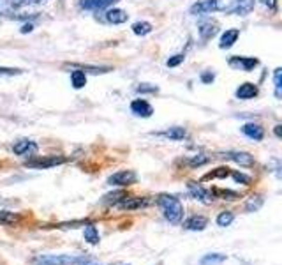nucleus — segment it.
Returning a JSON list of instances; mask_svg holds the SVG:
<instances>
[{
    "label": "nucleus",
    "mask_w": 282,
    "mask_h": 265,
    "mask_svg": "<svg viewBox=\"0 0 282 265\" xmlns=\"http://www.w3.org/2000/svg\"><path fill=\"white\" fill-rule=\"evenodd\" d=\"M160 211L164 214V218L168 219L171 225H180L182 219H184V207L178 198L171 196V194H162L157 200Z\"/></svg>",
    "instance_id": "obj_1"
},
{
    "label": "nucleus",
    "mask_w": 282,
    "mask_h": 265,
    "mask_svg": "<svg viewBox=\"0 0 282 265\" xmlns=\"http://www.w3.org/2000/svg\"><path fill=\"white\" fill-rule=\"evenodd\" d=\"M90 257L85 255H42L34 260L35 265H85Z\"/></svg>",
    "instance_id": "obj_2"
},
{
    "label": "nucleus",
    "mask_w": 282,
    "mask_h": 265,
    "mask_svg": "<svg viewBox=\"0 0 282 265\" xmlns=\"http://www.w3.org/2000/svg\"><path fill=\"white\" fill-rule=\"evenodd\" d=\"M138 181V175L131 170H122V172H117L108 179V184L110 186H131Z\"/></svg>",
    "instance_id": "obj_3"
},
{
    "label": "nucleus",
    "mask_w": 282,
    "mask_h": 265,
    "mask_svg": "<svg viewBox=\"0 0 282 265\" xmlns=\"http://www.w3.org/2000/svg\"><path fill=\"white\" fill-rule=\"evenodd\" d=\"M217 9H219V2H217V0H199V2H196V4L190 7V14L201 16V14L214 13Z\"/></svg>",
    "instance_id": "obj_4"
},
{
    "label": "nucleus",
    "mask_w": 282,
    "mask_h": 265,
    "mask_svg": "<svg viewBox=\"0 0 282 265\" xmlns=\"http://www.w3.org/2000/svg\"><path fill=\"white\" fill-rule=\"evenodd\" d=\"M63 157H35V159L27 161V166L30 168H51V166H57V164L63 163Z\"/></svg>",
    "instance_id": "obj_5"
},
{
    "label": "nucleus",
    "mask_w": 282,
    "mask_h": 265,
    "mask_svg": "<svg viewBox=\"0 0 282 265\" xmlns=\"http://www.w3.org/2000/svg\"><path fill=\"white\" fill-rule=\"evenodd\" d=\"M229 66L235 69H242V71H251L257 66V59H254V57H231Z\"/></svg>",
    "instance_id": "obj_6"
},
{
    "label": "nucleus",
    "mask_w": 282,
    "mask_h": 265,
    "mask_svg": "<svg viewBox=\"0 0 282 265\" xmlns=\"http://www.w3.org/2000/svg\"><path fill=\"white\" fill-rule=\"evenodd\" d=\"M13 151L18 156H32L37 152V143L30 142V140H20L13 145Z\"/></svg>",
    "instance_id": "obj_7"
},
{
    "label": "nucleus",
    "mask_w": 282,
    "mask_h": 265,
    "mask_svg": "<svg viewBox=\"0 0 282 265\" xmlns=\"http://www.w3.org/2000/svg\"><path fill=\"white\" fill-rule=\"evenodd\" d=\"M189 193L192 194L196 200H199L201 203H212V200H214V194L208 193L207 189H203L201 186L194 184V182H189Z\"/></svg>",
    "instance_id": "obj_8"
},
{
    "label": "nucleus",
    "mask_w": 282,
    "mask_h": 265,
    "mask_svg": "<svg viewBox=\"0 0 282 265\" xmlns=\"http://www.w3.org/2000/svg\"><path fill=\"white\" fill-rule=\"evenodd\" d=\"M150 205V200L148 198H125L124 202L118 203L120 209H125V211H136V209H143V207Z\"/></svg>",
    "instance_id": "obj_9"
},
{
    "label": "nucleus",
    "mask_w": 282,
    "mask_h": 265,
    "mask_svg": "<svg viewBox=\"0 0 282 265\" xmlns=\"http://www.w3.org/2000/svg\"><path fill=\"white\" fill-rule=\"evenodd\" d=\"M131 112L138 117H150L154 114V108L145 99H134L131 103Z\"/></svg>",
    "instance_id": "obj_10"
},
{
    "label": "nucleus",
    "mask_w": 282,
    "mask_h": 265,
    "mask_svg": "<svg viewBox=\"0 0 282 265\" xmlns=\"http://www.w3.org/2000/svg\"><path fill=\"white\" fill-rule=\"evenodd\" d=\"M242 133H244L247 138L254 140V142H261L263 136H265V129H263L259 124H245L242 127Z\"/></svg>",
    "instance_id": "obj_11"
},
{
    "label": "nucleus",
    "mask_w": 282,
    "mask_h": 265,
    "mask_svg": "<svg viewBox=\"0 0 282 265\" xmlns=\"http://www.w3.org/2000/svg\"><path fill=\"white\" fill-rule=\"evenodd\" d=\"M217 29H219L217 21H203L198 30H199V36H201L203 41H208V39H212L215 34H217Z\"/></svg>",
    "instance_id": "obj_12"
},
{
    "label": "nucleus",
    "mask_w": 282,
    "mask_h": 265,
    "mask_svg": "<svg viewBox=\"0 0 282 265\" xmlns=\"http://www.w3.org/2000/svg\"><path fill=\"white\" fill-rule=\"evenodd\" d=\"M254 4H256L254 0H236V4L233 5L229 11L238 14V16H247V14L254 9Z\"/></svg>",
    "instance_id": "obj_13"
},
{
    "label": "nucleus",
    "mask_w": 282,
    "mask_h": 265,
    "mask_svg": "<svg viewBox=\"0 0 282 265\" xmlns=\"http://www.w3.org/2000/svg\"><path fill=\"white\" fill-rule=\"evenodd\" d=\"M207 225H208L207 218H203V216H190L186 223H184V227L190 231H201L207 228Z\"/></svg>",
    "instance_id": "obj_14"
},
{
    "label": "nucleus",
    "mask_w": 282,
    "mask_h": 265,
    "mask_svg": "<svg viewBox=\"0 0 282 265\" xmlns=\"http://www.w3.org/2000/svg\"><path fill=\"white\" fill-rule=\"evenodd\" d=\"M224 157H229L235 163H238L240 166H252L254 164V157L249 154V152H229Z\"/></svg>",
    "instance_id": "obj_15"
},
{
    "label": "nucleus",
    "mask_w": 282,
    "mask_h": 265,
    "mask_svg": "<svg viewBox=\"0 0 282 265\" xmlns=\"http://www.w3.org/2000/svg\"><path fill=\"white\" fill-rule=\"evenodd\" d=\"M257 96V87L254 83H242L236 88V97L238 99H252Z\"/></svg>",
    "instance_id": "obj_16"
},
{
    "label": "nucleus",
    "mask_w": 282,
    "mask_h": 265,
    "mask_svg": "<svg viewBox=\"0 0 282 265\" xmlns=\"http://www.w3.org/2000/svg\"><path fill=\"white\" fill-rule=\"evenodd\" d=\"M106 20L113 23V25H120V23H125L129 20V14L122 9H110L108 13H106Z\"/></svg>",
    "instance_id": "obj_17"
},
{
    "label": "nucleus",
    "mask_w": 282,
    "mask_h": 265,
    "mask_svg": "<svg viewBox=\"0 0 282 265\" xmlns=\"http://www.w3.org/2000/svg\"><path fill=\"white\" fill-rule=\"evenodd\" d=\"M238 36H240V32H238L236 29L226 30V32L222 34V38H220L219 46L222 48V50H227V48H231L233 44L236 42V39H238Z\"/></svg>",
    "instance_id": "obj_18"
},
{
    "label": "nucleus",
    "mask_w": 282,
    "mask_h": 265,
    "mask_svg": "<svg viewBox=\"0 0 282 265\" xmlns=\"http://www.w3.org/2000/svg\"><path fill=\"white\" fill-rule=\"evenodd\" d=\"M160 136H164V138L168 140H173V142H180V140H184L187 136L186 129L184 127H169L168 131H162V133H159Z\"/></svg>",
    "instance_id": "obj_19"
},
{
    "label": "nucleus",
    "mask_w": 282,
    "mask_h": 265,
    "mask_svg": "<svg viewBox=\"0 0 282 265\" xmlns=\"http://www.w3.org/2000/svg\"><path fill=\"white\" fill-rule=\"evenodd\" d=\"M226 262V255H220V253H210V255H205V257L199 260V265H219Z\"/></svg>",
    "instance_id": "obj_20"
},
{
    "label": "nucleus",
    "mask_w": 282,
    "mask_h": 265,
    "mask_svg": "<svg viewBox=\"0 0 282 265\" xmlns=\"http://www.w3.org/2000/svg\"><path fill=\"white\" fill-rule=\"evenodd\" d=\"M80 5L83 9H89V11H97V9L110 5V2L108 0H80Z\"/></svg>",
    "instance_id": "obj_21"
},
{
    "label": "nucleus",
    "mask_w": 282,
    "mask_h": 265,
    "mask_svg": "<svg viewBox=\"0 0 282 265\" xmlns=\"http://www.w3.org/2000/svg\"><path fill=\"white\" fill-rule=\"evenodd\" d=\"M83 237L85 240H89L90 244H99V231L94 225H87L83 231Z\"/></svg>",
    "instance_id": "obj_22"
},
{
    "label": "nucleus",
    "mask_w": 282,
    "mask_h": 265,
    "mask_svg": "<svg viewBox=\"0 0 282 265\" xmlns=\"http://www.w3.org/2000/svg\"><path fill=\"white\" fill-rule=\"evenodd\" d=\"M71 83L74 88H81L87 85V76L83 71H72L71 73Z\"/></svg>",
    "instance_id": "obj_23"
},
{
    "label": "nucleus",
    "mask_w": 282,
    "mask_h": 265,
    "mask_svg": "<svg viewBox=\"0 0 282 265\" xmlns=\"http://www.w3.org/2000/svg\"><path fill=\"white\" fill-rule=\"evenodd\" d=\"M132 32H134L136 36H147L152 32V25L148 21H138V23L132 25Z\"/></svg>",
    "instance_id": "obj_24"
},
{
    "label": "nucleus",
    "mask_w": 282,
    "mask_h": 265,
    "mask_svg": "<svg viewBox=\"0 0 282 265\" xmlns=\"http://www.w3.org/2000/svg\"><path fill=\"white\" fill-rule=\"evenodd\" d=\"M235 219V216H233V212H220L219 216H217V225L219 227H229L231 225V221Z\"/></svg>",
    "instance_id": "obj_25"
},
{
    "label": "nucleus",
    "mask_w": 282,
    "mask_h": 265,
    "mask_svg": "<svg viewBox=\"0 0 282 265\" xmlns=\"http://www.w3.org/2000/svg\"><path fill=\"white\" fill-rule=\"evenodd\" d=\"M274 83H275V96L281 97L282 94V69L277 68L274 73Z\"/></svg>",
    "instance_id": "obj_26"
},
{
    "label": "nucleus",
    "mask_w": 282,
    "mask_h": 265,
    "mask_svg": "<svg viewBox=\"0 0 282 265\" xmlns=\"http://www.w3.org/2000/svg\"><path fill=\"white\" fill-rule=\"evenodd\" d=\"M18 219V216L14 212H7V211H0V223H14Z\"/></svg>",
    "instance_id": "obj_27"
},
{
    "label": "nucleus",
    "mask_w": 282,
    "mask_h": 265,
    "mask_svg": "<svg viewBox=\"0 0 282 265\" xmlns=\"http://www.w3.org/2000/svg\"><path fill=\"white\" fill-rule=\"evenodd\" d=\"M205 163H208V157L207 156H203V154H199V156H194V157H190L189 159V164L190 166H203Z\"/></svg>",
    "instance_id": "obj_28"
},
{
    "label": "nucleus",
    "mask_w": 282,
    "mask_h": 265,
    "mask_svg": "<svg viewBox=\"0 0 282 265\" xmlns=\"http://www.w3.org/2000/svg\"><path fill=\"white\" fill-rule=\"evenodd\" d=\"M261 203H263L261 198H259V200H256V202H254V200H249V203H247V205H245V211H247V212L257 211V209L261 207Z\"/></svg>",
    "instance_id": "obj_29"
},
{
    "label": "nucleus",
    "mask_w": 282,
    "mask_h": 265,
    "mask_svg": "<svg viewBox=\"0 0 282 265\" xmlns=\"http://www.w3.org/2000/svg\"><path fill=\"white\" fill-rule=\"evenodd\" d=\"M182 62H184V55H175V57H171L166 64H168V68H177Z\"/></svg>",
    "instance_id": "obj_30"
},
{
    "label": "nucleus",
    "mask_w": 282,
    "mask_h": 265,
    "mask_svg": "<svg viewBox=\"0 0 282 265\" xmlns=\"http://www.w3.org/2000/svg\"><path fill=\"white\" fill-rule=\"evenodd\" d=\"M233 179H235L236 182H244V184H249V182H251V177L244 175V173H240V172L233 173Z\"/></svg>",
    "instance_id": "obj_31"
},
{
    "label": "nucleus",
    "mask_w": 282,
    "mask_h": 265,
    "mask_svg": "<svg viewBox=\"0 0 282 265\" xmlns=\"http://www.w3.org/2000/svg\"><path fill=\"white\" fill-rule=\"evenodd\" d=\"M138 92H141V94H145V92H157V87H154V85H148V83H141L138 87Z\"/></svg>",
    "instance_id": "obj_32"
},
{
    "label": "nucleus",
    "mask_w": 282,
    "mask_h": 265,
    "mask_svg": "<svg viewBox=\"0 0 282 265\" xmlns=\"http://www.w3.org/2000/svg\"><path fill=\"white\" fill-rule=\"evenodd\" d=\"M21 69H13V68H0V75H7V76H14L20 75Z\"/></svg>",
    "instance_id": "obj_33"
},
{
    "label": "nucleus",
    "mask_w": 282,
    "mask_h": 265,
    "mask_svg": "<svg viewBox=\"0 0 282 265\" xmlns=\"http://www.w3.org/2000/svg\"><path fill=\"white\" fill-rule=\"evenodd\" d=\"M215 193L220 194V196H224V200H235V198L238 196V194L233 193V191H219V189H217Z\"/></svg>",
    "instance_id": "obj_34"
},
{
    "label": "nucleus",
    "mask_w": 282,
    "mask_h": 265,
    "mask_svg": "<svg viewBox=\"0 0 282 265\" xmlns=\"http://www.w3.org/2000/svg\"><path fill=\"white\" fill-rule=\"evenodd\" d=\"M261 2L270 9V11H275V9H277V2H275V0H261Z\"/></svg>",
    "instance_id": "obj_35"
},
{
    "label": "nucleus",
    "mask_w": 282,
    "mask_h": 265,
    "mask_svg": "<svg viewBox=\"0 0 282 265\" xmlns=\"http://www.w3.org/2000/svg\"><path fill=\"white\" fill-rule=\"evenodd\" d=\"M229 175V172H227V168H219V172H214L210 173L208 177H227Z\"/></svg>",
    "instance_id": "obj_36"
},
{
    "label": "nucleus",
    "mask_w": 282,
    "mask_h": 265,
    "mask_svg": "<svg viewBox=\"0 0 282 265\" xmlns=\"http://www.w3.org/2000/svg\"><path fill=\"white\" fill-rule=\"evenodd\" d=\"M201 80L205 81V83H210V81H214V75H210V73H205V75L201 76Z\"/></svg>",
    "instance_id": "obj_37"
},
{
    "label": "nucleus",
    "mask_w": 282,
    "mask_h": 265,
    "mask_svg": "<svg viewBox=\"0 0 282 265\" xmlns=\"http://www.w3.org/2000/svg\"><path fill=\"white\" fill-rule=\"evenodd\" d=\"M32 29H34V27H32V25H30V23H29V25H25V27H23V29H21V34H27V32H32Z\"/></svg>",
    "instance_id": "obj_38"
},
{
    "label": "nucleus",
    "mask_w": 282,
    "mask_h": 265,
    "mask_svg": "<svg viewBox=\"0 0 282 265\" xmlns=\"http://www.w3.org/2000/svg\"><path fill=\"white\" fill-rule=\"evenodd\" d=\"M281 127H282V126H275V136H279V138H281V136H282Z\"/></svg>",
    "instance_id": "obj_39"
},
{
    "label": "nucleus",
    "mask_w": 282,
    "mask_h": 265,
    "mask_svg": "<svg viewBox=\"0 0 282 265\" xmlns=\"http://www.w3.org/2000/svg\"><path fill=\"white\" fill-rule=\"evenodd\" d=\"M27 2H37V0H27Z\"/></svg>",
    "instance_id": "obj_40"
},
{
    "label": "nucleus",
    "mask_w": 282,
    "mask_h": 265,
    "mask_svg": "<svg viewBox=\"0 0 282 265\" xmlns=\"http://www.w3.org/2000/svg\"><path fill=\"white\" fill-rule=\"evenodd\" d=\"M108 2H110V4H111V2H115V0H108Z\"/></svg>",
    "instance_id": "obj_41"
}]
</instances>
